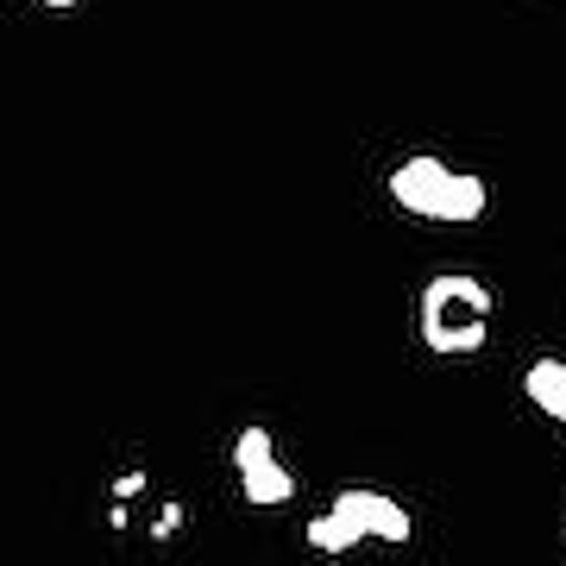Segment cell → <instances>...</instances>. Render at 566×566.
<instances>
[{
	"instance_id": "6da1fadb",
	"label": "cell",
	"mask_w": 566,
	"mask_h": 566,
	"mask_svg": "<svg viewBox=\"0 0 566 566\" xmlns=\"http://www.w3.org/2000/svg\"><path fill=\"white\" fill-rule=\"evenodd\" d=\"M416 327L434 353H479L491 327V290L479 277H460L447 271L422 290V308H416Z\"/></svg>"
},
{
	"instance_id": "7a4b0ae2",
	"label": "cell",
	"mask_w": 566,
	"mask_h": 566,
	"mask_svg": "<svg viewBox=\"0 0 566 566\" xmlns=\"http://www.w3.org/2000/svg\"><path fill=\"white\" fill-rule=\"evenodd\" d=\"M390 196L397 208L409 214H422V221H447V227H465L485 214V182L479 177H460V170H447L441 158H409L397 164V177H390Z\"/></svg>"
},
{
	"instance_id": "3957f363",
	"label": "cell",
	"mask_w": 566,
	"mask_h": 566,
	"mask_svg": "<svg viewBox=\"0 0 566 566\" xmlns=\"http://www.w3.org/2000/svg\"><path fill=\"white\" fill-rule=\"evenodd\" d=\"M334 516L359 528V542H409L416 535L409 510L397 497H385V491H340L334 497Z\"/></svg>"
},
{
	"instance_id": "277c9868",
	"label": "cell",
	"mask_w": 566,
	"mask_h": 566,
	"mask_svg": "<svg viewBox=\"0 0 566 566\" xmlns=\"http://www.w3.org/2000/svg\"><path fill=\"white\" fill-rule=\"evenodd\" d=\"M523 390H528V403L542 409L547 422H560V434H566V359H535L523 371Z\"/></svg>"
},
{
	"instance_id": "5b68a950",
	"label": "cell",
	"mask_w": 566,
	"mask_h": 566,
	"mask_svg": "<svg viewBox=\"0 0 566 566\" xmlns=\"http://www.w3.org/2000/svg\"><path fill=\"white\" fill-rule=\"evenodd\" d=\"M240 491H245V504H290V497H296V479H290V472H283L277 465V453H271V460H259V465H245L240 472Z\"/></svg>"
},
{
	"instance_id": "8992f818",
	"label": "cell",
	"mask_w": 566,
	"mask_h": 566,
	"mask_svg": "<svg viewBox=\"0 0 566 566\" xmlns=\"http://www.w3.org/2000/svg\"><path fill=\"white\" fill-rule=\"evenodd\" d=\"M308 547H315V554H346V547H359V528L340 523V516L327 510V516H315V523H308Z\"/></svg>"
},
{
	"instance_id": "52a82bcc",
	"label": "cell",
	"mask_w": 566,
	"mask_h": 566,
	"mask_svg": "<svg viewBox=\"0 0 566 566\" xmlns=\"http://www.w3.org/2000/svg\"><path fill=\"white\" fill-rule=\"evenodd\" d=\"M271 453H277V447H271V434H264V428H240V441H233V465H259V460H271Z\"/></svg>"
},
{
	"instance_id": "ba28073f",
	"label": "cell",
	"mask_w": 566,
	"mask_h": 566,
	"mask_svg": "<svg viewBox=\"0 0 566 566\" xmlns=\"http://www.w3.org/2000/svg\"><path fill=\"white\" fill-rule=\"evenodd\" d=\"M177 528H182V504H164V516L151 523V535L164 542V535H177Z\"/></svg>"
},
{
	"instance_id": "9c48e42d",
	"label": "cell",
	"mask_w": 566,
	"mask_h": 566,
	"mask_svg": "<svg viewBox=\"0 0 566 566\" xmlns=\"http://www.w3.org/2000/svg\"><path fill=\"white\" fill-rule=\"evenodd\" d=\"M139 491H145V472H126V479H114V497H120V504H126V497H139Z\"/></svg>"
},
{
	"instance_id": "30bf717a",
	"label": "cell",
	"mask_w": 566,
	"mask_h": 566,
	"mask_svg": "<svg viewBox=\"0 0 566 566\" xmlns=\"http://www.w3.org/2000/svg\"><path fill=\"white\" fill-rule=\"evenodd\" d=\"M44 7H76V0H44Z\"/></svg>"
}]
</instances>
